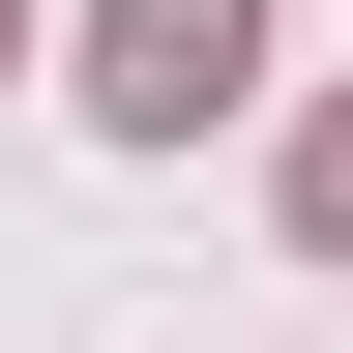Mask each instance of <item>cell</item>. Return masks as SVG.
Listing matches in <instances>:
<instances>
[{
	"mask_svg": "<svg viewBox=\"0 0 353 353\" xmlns=\"http://www.w3.org/2000/svg\"><path fill=\"white\" fill-rule=\"evenodd\" d=\"M236 88H265V0H88V118L118 148H206Z\"/></svg>",
	"mask_w": 353,
	"mask_h": 353,
	"instance_id": "obj_1",
	"label": "cell"
},
{
	"mask_svg": "<svg viewBox=\"0 0 353 353\" xmlns=\"http://www.w3.org/2000/svg\"><path fill=\"white\" fill-rule=\"evenodd\" d=\"M294 236H353V118H324V148H294Z\"/></svg>",
	"mask_w": 353,
	"mask_h": 353,
	"instance_id": "obj_2",
	"label": "cell"
},
{
	"mask_svg": "<svg viewBox=\"0 0 353 353\" xmlns=\"http://www.w3.org/2000/svg\"><path fill=\"white\" fill-rule=\"evenodd\" d=\"M0 59H30V0H0Z\"/></svg>",
	"mask_w": 353,
	"mask_h": 353,
	"instance_id": "obj_3",
	"label": "cell"
}]
</instances>
